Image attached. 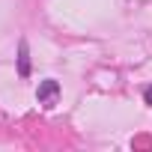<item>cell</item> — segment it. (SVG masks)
I'll return each mask as SVG.
<instances>
[{
    "label": "cell",
    "instance_id": "obj_2",
    "mask_svg": "<svg viewBox=\"0 0 152 152\" xmlns=\"http://www.w3.org/2000/svg\"><path fill=\"white\" fill-rule=\"evenodd\" d=\"M18 75H21V78L30 75V51H27V42H24V39H21V45H18Z\"/></svg>",
    "mask_w": 152,
    "mask_h": 152
},
{
    "label": "cell",
    "instance_id": "obj_1",
    "mask_svg": "<svg viewBox=\"0 0 152 152\" xmlns=\"http://www.w3.org/2000/svg\"><path fill=\"white\" fill-rule=\"evenodd\" d=\"M57 96H60V84L57 81H42L39 84V93H36V99H39V104H45V107H54V102H57Z\"/></svg>",
    "mask_w": 152,
    "mask_h": 152
},
{
    "label": "cell",
    "instance_id": "obj_3",
    "mask_svg": "<svg viewBox=\"0 0 152 152\" xmlns=\"http://www.w3.org/2000/svg\"><path fill=\"white\" fill-rule=\"evenodd\" d=\"M143 102H146V104H152V84L143 90Z\"/></svg>",
    "mask_w": 152,
    "mask_h": 152
}]
</instances>
